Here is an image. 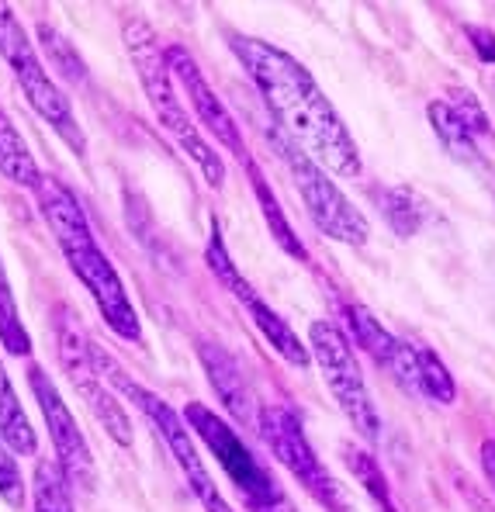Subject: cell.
<instances>
[{
  "mask_svg": "<svg viewBox=\"0 0 495 512\" xmlns=\"http://www.w3.org/2000/svg\"><path fill=\"white\" fill-rule=\"evenodd\" d=\"M236 59L243 63L246 77L264 97L277 132L288 135L302 153H309L326 173L354 180L360 177V153L354 135L347 132L343 118L329 104L319 84L291 52L277 49L264 39L232 35L229 39Z\"/></svg>",
  "mask_w": 495,
  "mask_h": 512,
  "instance_id": "obj_1",
  "label": "cell"
},
{
  "mask_svg": "<svg viewBox=\"0 0 495 512\" xmlns=\"http://www.w3.org/2000/svg\"><path fill=\"white\" fill-rule=\"evenodd\" d=\"M32 194H35V201H39V212L45 218V225H49L52 239H56L59 253L66 256L73 277H77L87 288V295L94 298L97 312L108 322V329L125 343H142L139 312H135L115 263L108 260V253L97 243L94 229H90V218L84 212V205L77 201V194L59 177H49V173H45L42 184L35 187Z\"/></svg>",
  "mask_w": 495,
  "mask_h": 512,
  "instance_id": "obj_2",
  "label": "cell"
},
{
  "mask_svg": "<svg viewBox=\"0 0 495 512\" xmlns=\"http://www.w3.org/2000/svg\"><path fill=\"white\" fill-rule=\"evenodd\" d=\"M122 42H125V52H129L132 66H135V77H139L142 94H146V101H149V108H153L160 128L177 142L180 153L201 170V177H205L208 187H222L225 163H222V156L215 153L212 142L201 135L194 115L184 108V97L177 94V80L167 63V45L160 42L156 28L149 25L146 18H139V14H125Z\"/></svg>",
  "mask_w": 495,
  "mask_h": 512,
  "instance_id": "obj_3",
  "label": "cell"
},
{
  "mask_svg": "<svg viewBox=\"0 0 495 512\" xmlns=\"http://www.w3.org/2000/svg\"><path fill=\"white\" fill-rule=\"evenodd\" d=\"M94 360H97V367H101L104 378H108V384H115V388L129 398L135 409L149 419V426L156 429V436L167 443L170 457H174V464L180 468V474H184L191 495L201 502V509H205V512H236L229 502H225V495L219 492L215 478L208 474L205 461H201V454H198V443H194V433L187 429L184 416L170 409V402H163L160 395H153V391L142 388L139 381H132L129 371H125V367L118 364L111 353H104L97 343H94Z\"/></svg>",
  "mask_w": 495,
  "mask_h": 512,
  "instance_id": "obj_4",
  "label": "cell"
},
{
  "mask_svg": "<svg viewBox=\"0 0 495 512\" xmlns=\"http://www.w3.org/2000/svg\"><path fill=\"white\" fill-rule=\"evenodd\" d=\"M0 59L7 63L14 84L21 87V94H25V101L32 104L35 115L63 139V146L70 149V153L84 156L87 135H84V128H80L77 115H73L70 97L63 94V87H59L56 80H52V73L45 70L35 42L28 39L25 25H21L18 14H14L7 4H0Z\"/></svg>",
  "mask_w": 495,
  "mask_h": 512,
  "instance_id": "obj_5",
  "label": "cell"
},
{
  "mask_svg": "<svg viewBox=\"0 0 495 512\" xmlns=\"http://www.w3.org/2000/svg\"><path fill=\"white\" fill-rule=\"evenodd\" d=\"M180 416H184L187 429L212 450L225 478L232 481V488L243 499L246 512H298L288 492L274 481V474L260 464V457L246 447L243 436L225 423L219 412H212L205 402H187Z\"/></svg>",
  "mask_w": 495,
  "mask_h": 512,
  "instance_id": "obj_6",
  "label": "cell"
},
{
  "mask_svg": "<svg viewBox=\"0 0 495 512\" xmlns=\"http://www.w3.org/2000/svg\"><path fill=\"white\" fill-rule=\"evenodd\" d=\"M270 142H274L281 163L288 167L291 184H295L298 198H302L315 229L343 246H364L367 239H371V222H367V215L360 212V208H354V201L336 187V180H329V173L322 170L309 153H302L288 135L277 132V128L270 132Z\"/></svg>",
  "mask_w": 495,
  "mask_h": 512,
  "instance_id": "obj_7",
  "label": "cell"
},
{
  "mask_svg": "<svg viewBox=\"0 0 495 512\" xmlns=\"http://www.w3.org/2000/svg\"><path fill=\"white\" fill-rule=\"evenodd\" d=\"M56 350H59V364H63L66 378L77 388V395L84 398V405L90 409V416L104 426V433L118 443V447H132L135 440V426L125 412V405L115 398V391L108 388V378L101 374L94 360V340L84 333V326L77 322V315L70 308H59L56 319Z\"/></svg>",
  "mask_w": 495,
  "mask_h": 512,
  "instance_id": "obj_8",
  "label": "cell"
},
{
  "mask_svg": "<svg viewBox=\"0 0 495 512\" xmlns=\"http://www.w3.org/2000/svg\"><path fill=\"white\" fill-rule=\"evenodd\" d=\"M309 350H312V360L319 364L322 378H326V388L333 391L336 405H340V412L347 416V423L354 426L367 443H378V436H381L378 405H374L364 374H360L354 346L340 333V326H333V322H326V319L312 322Z\"/></svg>",
  "mask_w": 495,
  "mask_h": 512,
  "instance_id": "obj_9",
  "label": "cell"
},
{
  "mask_svg": "<svg viewBox=\"0 0 495 512\" xmlns=\"http://www.w3.org/2000/svg\"><path fill=\"white\" fill-rule=\"evenodd\" d=\"M257 429L264 436L267 450L274 454V461L281 464L305 492L312 495L326 512H347V499H343L340 485L333 481V474L322 468L319 454L312 450L309 436L302 429V419L295 416V409L288 405H264L257 419Z\"/></svg>",
  "mask_w": 495,
  "mask_h": 512,
  "instance_id": "obj_10",
  "label": "cell"
},
{
  "mask_svg": "<svg viewBox=\"0 0 495 512\" xmlns=\"http://www.w3.org/2000/svg\"><path fill=\"white\" fill-rule=\"evenodd\" d=\"M28 388H32V398L45 419L52 450H56V464L63 468L66 481L73 485V492H94L97 485L94 450H90L77 416L63 402L56 381H52V374H45L42 364H28Z\"/></svg>",
  "mask_w": 495,
  "mask_h": 512,
  "instance_id": "obj_11",
  "label": "cell"
},
{
  "mask_svg": "<svg viewBox=\"0 0 495 512\" xmlns=\"http://www.w3.org/2000/svg\"><path fill=\"white\" fill-rule=\"evenodd\" d=\"M205 263H208V270L219 277L222 288L229 291V295L236 298L239 305L246 308V312H250L253 326H257L260 336H264V340L274 346L277 357H284L291 367H309L312 364L309 343H302V336H298L295 329H291L288 322H284L281 315H277L274 308H270L267 301L260 298V291L253 288V284L246 281L243 274H239V267L232 263L229 250H225V239H222V232H219V222H212V232H208Z\"/></svg>",
  "mask_w": 495,
  "mask_h": 512,
  "instance_id": "obj_12",
  "label": "cell"
},
{
  "mask_svg": "<svg viewBox=\"0 0 495 512\" xmlns=\"http://www.w3.org/2000/svg\"><path fill=\"white\" fill-rule=\"evenodd\" d=\"M167 63H170V73H174L177 87L187 94V104H191V111H194V122L201 128H208V132L219 139V146L229 149L239 163L250 160V149H246L236 118H232V111L225 108V101L205 80V73H201V66L194 63L191 52H187L184 45H167Z\"/></svg>",
  "mask_w": 495,
  "mask_h": 512,
  "instance_id": "obj_13",
  "label": "cell"
},
{
  "mask_svg": "<svg viewBox=\"0 0 495 512\" xmlns=\"http://www.w3.org/2000/svg\"><path fill=\"white\" fill-rule=\"evenodd\" d=\"M347 322H350V333H354V343L381 371H388V378L399 384L402 391L409 395H419V364H416V343H405L399 336H392L378 319H374L371 308L364 305H347Z\"/></svg>",
  "mask_w": 495,
  "mask_h": 512,
  "instance_id": "obj_14",
  "label": "cell"
},
{
  "mask_svg": "<svg viewBox=\"0 0 495 512\" xmlns=\"http://www.w3.org/2000/svg\"><path fill=\"white\" fill-rule=\"evenodd\" d=\"M198 360H201V367H205V374H208V384H212L215 395H219V402L225 405V412H229L232 419H239V423L257 426L260 409L253 405V391H250V384H246V378H243V367H239V360L219 343H201L198 346Z\"/></svg>",
  "mask_w": 495,
  "mask_h": 512,
  "instance_id": "obj_15",
  "label": "cell"
},
{
  "mask_svg": "<svg viewBox=\"0 0 495 512\" xmlns=\"http://www.w3.org/2000/svg\"><path fill=\"white\" fill-rule=\"evenodd\" d=\"M243 170L250 173L253 194H257V205H260V212H264V222H267L270 236H274V243L281 246V250L288 253L291 260H302V263H305V260H309V250H305V243L295 236V229H291V222H288V215H284L281 201H277V198H274V191H270L264 170L257 167V160H253V156L243 163Z\"/></svg>",
  "mask_w": 495,
  "mask_h": 512,
  "instance_id": "obj_16",
  "label": "cell"
},
{
  "mask_svg": "<svg viewBox=\"0 0 495 512\" xmlns=\"http://www.w3.org/2000/svg\"><path fill=\"white\" fill-rule=\"evenodd\" d=\"M0 173H4L11 184L28 187V191H35L45 177L39 170V163H35L32 149H28L25 135L18 132V125H14L11 115L4 111V104H0Z\"/></svg>",
  "mask_w": 495,
  "mask_h": 512,
  "instance_id": "obj_17",
  "label": "cell"
},
{
  "mask_svg": "<svg viewBox=\"0 0 495 512\" xmlns=\"http://www.w3.org/2000/svg\"><path fill=\"white\" fill-rule=\"evenodd\" d=\"M0 440L21 457L39 454V436H35L32 419H28V412H25V405H21L11 378H7L4 360H0Z\"/></svg>",
  "mask_w": 495,
  "mask_h": 512,
  "instance_id": "obj_18",
  "label": "cell"
},
{
  "mask_svg": "<svg viewBox=\"0 0 495 512\" xmlns=\"http://www.w3.org/2000/svg\"><path fill=\"white\" fill-rule=\"evenodd\" d=\"M32 509L35 512H77L73 509V485L66 481L56 457H42L32 474Z\"/></svg>",
  "mask_w": 495,
  "mask_h": 512,
  "instance_id": "obj_19",
  "label": "cell"
},
{
  "mask_svg": "<svg viewBox=\"0 0 495 512\" xmlns=\"http://www.w3.org/2000/svg\"><path fill=\"white\" fill-rule=\"evenodd\" d=\"M426 115H430V125L433 132H437L440 146L447 149L454 160L461 163H478V146H475V135L464 128L461 118L450 111L447 101H430V108H426Z\"/></svg>",
  "mask_w": 495,
  "mask_h": 512,
  "instance_id": "obj_20",
  "label": "cell"
},
{
  "mask_svg": "<svg viewBox=\"0 0 495 512\" xmlns=\"http://www.w3.org/2000/svg\"><path fill=\"white\" fill-rule=\"evenodd\" d=\"M381 212H385V222L392 225L395 236L409 239L416 236L419 229H423L426 222V201L419 198L412 187H388L385 194H381Z\"/></svg>",
  "mask_w": 495,
  "mask_h": 512,
  "instance_id": "obj_21",
  "label": "cell"
},
{
  "mask_svg": "<svg viewBox=\"0 0 495 512\" xmlns=\"http://www.w3.org/2000/svg\"><path fill=\"white\" fill-rule=\"evenodd\" d=\"M0 346L11 357H28L32 353V333H28L25 319H21V308L11 291V277L4 270V260H0Z\"/></svg>",
  "mask_w": 495,
  "mask_h": 512,
  "instance_id": "obj_22",
  "label": "cell"
},
{
  "mask_svg": "<svg viewBox=\"0 0 495 512\" xmlns=\"http://www.w3.org/2000/svg\"><path fill=\"white\" fill-rule=\"evenodd\" d=\"M416 364H419V391L423 398L437 405H450L457 398V384L450 378L447 364L430 350V346H419L416 343Z\"/></svg>",
  "mask_w": 495,
  "mask_h": 512,
  "instance_id": "obj_23",
  "label": "cell"
},
{
  "mask_svg": "<svg viewBox=\"0 0 495 512\" xmlns=\"http://www.w3.org/2000/svg\"><path fill=\"white\" fill-rule=\"evenodd\" d=\"M343 457H347V468L357 474V481L364 485V492L371 495L374 502H378L385 512H395L392 506V492H388V481H385V471L378 468V461H374L367 450H357L354 443H347L343 447Z\"/></svg>",
  "mask_w": 495,
  "mask_h": 512,
  "instance_id": "obj_24",
  "label": "cell"
},
{
  "mask_svg": "<svg viewBox=\"0 0 495 512\" xmlns=\"http://www.w3.org/2000/svg\"><path fill=\"white\" fill-rule=\"evenodd\" d=\"M39 42H42L45 56H49V63L56 66L66 80H73V84H84V80H87L84 59H80V52L73 49V45L49 25V21H42V25H39Z\"/></svg>",
  "mask_w": 495,
  "mask_h": 512,
  "instance_id": "obj_25",
  "label": "cell"
},
{
  "mask_svg": "<svg viewBox=\"0 0 495 512\" xmlns=\"http://www.w3.org/2000/svg\"><path fill=\"white\" fill-rule=\"evenodd\" d=\"M0 499L11 509H21L28 499V485H25V474L18 468V454L4 440H0Z\"/></svg>",
  "mask_w": 495,
  "mask_h": 512,
  "instance_id": "obj_26",
  "label": "cell"
},
{
  "mask_svg": "<svg viewBox=\"0 0 495 512\" xmlns=\"http://www.w3.org/2000/svg\"><path fill=\"white\" fill-rule=\"evenodd\" d=\"M450 111H454L457 118L464 122V128H468L471 135H489V115H485V108L478 104V97L471 94V90H461V87H454L450 90Z\"/></svg>",
  "mask_w": 495,
  "mask_h": 512,
  "instance_id": "obj_27",
  "label": "cell"
},
{
  "mask_svg": "<svg viewBox=\"0 0 495 512\" xmlns=\"http://www.w3.org/2000/svg\"><path fill=\"white\" fill-rule=\"evenodd\" d=\"M468 42L475 45V52H478V59H482V63H495V32H492V28L468 25Z\"/></svg>",
  "mask_w": 495,
  "mask_h": 512,
  "instance_id": "obj_28",
  "label": "cell"
},
{
  "mask_svg": "<svg viewBox=\"0 0 495 512\" xmlns=\"http://www.w3.org/2000/svg\"><path fill=\"white\" fill-rule=\"evenodd\" d=\"M482 464H485V474H489L492 488H495V440H489L482 447Z\"/></svg>",
  "mask_w": 495,
  "mask_h": 512,
  "instance_id": "obj_29",
  "label": "cell"
},
{
  "mask_svg": "<svg viewBox=\"0 0 495 512\" xmlns=\"http://www.w3.org/2000/svg\"><path fill=\"white\" fill-rule=\"evenodd\" d=\"M492 94H495V80H492Z\"/></svg>",
  "mask_w": 495,
  "mask_h": 512,
  "instance_id": "obj_30",
  "label": "cell"
}]
</instances>
